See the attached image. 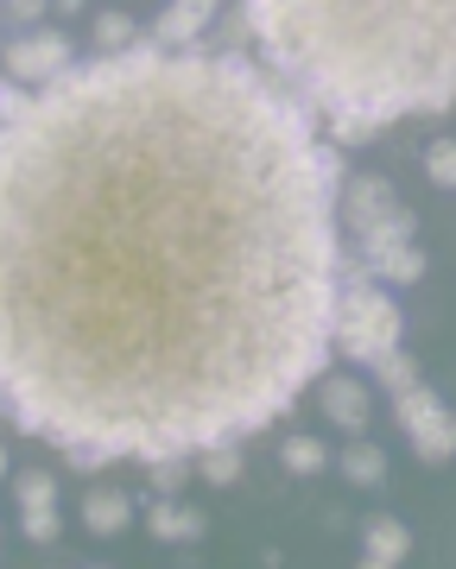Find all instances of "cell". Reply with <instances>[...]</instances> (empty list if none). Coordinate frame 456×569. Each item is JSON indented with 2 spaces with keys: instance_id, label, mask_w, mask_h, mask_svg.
<instances>
[{
  "instance_id": "cell-1",
  "label": "cell",
  "mask_w": 456,
  "mask_h": 569,
  "mask_svg": "<svg viewBox=\"0 0 456 569\" xmlns=\"http://www.w3.org/2000/svg\"><path fill=\"white\" fill-rule=\"evenodd\" d=\"M0 102L13 425L96 475L291 411L336 348L343 146L228 44L140 39Z\"/></svg>"
},
{
  "instance_id": "cell-2",
  "label": "cell",
  "mask_w": 456,
  "mask_h": 569,
  "mask_svg": "<svg viewBox=\"0 0 456 569\" xmlns=\"http://www.w3.org/2000/svg\"><path fill=\"white\" fill-rule=\"evenodd\" d=\"M254 44L324 114L380 127L456 102V0H241Z\"/></svg>"
},
{
  "instance_id": "cell-3",
  "label": "cell",
  "mask_w": 456,
  "mask_h": 569,
  "mask_svg": "<svg viewBox=\"0 0 456 569\" xmlns=\"http://www.w3.org/2000/svg\"><path fill=\"white\" fill-rule=\"evenodd\" d=\"M399 336H406V317H399L394 298L368 272L361 279H343V298H336V355L374 367L387 348H399Z\"/></svg>"
},
{
  "instance_id": "cell-4",
  "label": "cell",
  "mask_w": 456,
  "mask_h": 569,
  "mask_svg": "<svg viewBox=\"0 0 456 569\" xmlns=\"http://www.w3.org/2000/svg\"><path fill=\"white\" fill-rule=\"evenodd\" d=\"M70 70V39L51 32V26H32V32H13L7 44V82H26V89H44Z\"/></svg>"
},
{
  "instance_id": "cell-5",
  "label": "cell",
  "mask_w": 456,
  "mask_h": 569,
  "mask_svg": "<svg viewBox=\"0 0 456 569\" xmlns=\"http://www.w3.org/2000/svg\"><path fill=\"white\" fill-rule=\"evenodd\" d=\"M394 209H399V197H394V183H387V178H349V183H343L336 216L361 234V228H374L380 216H394Z\"/></svg>"
},
{
  "instance_id": "cell-6",
  "label": "cell",
  "mask_w": 456,
  "mask_h": 569,
  "mask_svg": "<svg viewBox=\"0 0 456 569\" xmlns=\"http://www.w3.org/2000/svg\"><path fill=\"white\" fill-rule=\"evenodd\" d=\"M413 557V531L399 526L394 512H374V519H361V563L368 569H394Z\"/></svg>"
},
{
  "instance_id": "cell-7",
  "label": "cell",
  "mask_w": 456,
  "mask_h": 569,
  "mask_svg": "<svg viewBox=\"0 0 456 569\" xmlns=\"http://www.w3.org/2000/svg\"><path fill=\"white\" fill-rule=\"evenodd\" d=\"M146 526H152V538L159 545H190V538H204V512L190 507L185 493H159L152 507H146Z\"/></svg>"
},
{
  "instance_id": "cell-8",
  "label": "cell",
  "mask_w": 456,
  "mask_h": 569,
  "mask_svg": "<svg viewBox=\"0 0 456 569\" xmlns=\"http://www.w3.org/2000/svg\"><path fill=\"white\" fill-rule=\"evenodd\" d=\"M406 437H413V449H418V462H425V468H444L456 456V411L450 406H432L413 430H406Z\"/></svg>"
},
{
  "instance_id": "cell-9",
  "label": "cell",
  "mask_w": 456,
  "mask_h": 569,
  "mask_svg": "<svg viewBox=\"0 0 456 569\" xmlns=\"http://www.w3.org/2000/svg\"><path fill=\"white\" fill-rule=\"evenodd\" d=\"M324 411H330L336 430L361 437V430H368V387L349 380V373H330V380H324Z\"/></svg>"
},
{
  "instance_id": "cell-10",
  "label": "cell",
  "mask_w": 456,
  "mask_h": 569,
  "mask_svg": "<svg viewBox=\"0 0 456 569\" xmlns=\"http://www.w3.org/2000/svg\"><path fill=\"white\" fill-rule=\"evenodd\" d=\"M216 20V0H171L166 13L152 20V39L159 44H197V32Z\"/></svg>"
},
{
  "instance_id": "cell-11",
  "label": "cell",
  "mask_w": 456,
  "mask_h": 569,
  "mask_svg": "<svg viewBox=\"0 0 456 569\" xmlns=\"http://www.w3.org/2000/svg\"><path fill=\"white\" fill-rule=\"evenodd\" d=\"M127 519H133V500L115 488H96L83 500V526L96 531V538H115V531H127Z\"/></svg>"
},
{
  "instance_id": "cell-12",
  "label": "cell",
  "mask_w": 456,
  "mask_h": 569,
  "mask_svg": "<svg viewBox=\"0 0 456 569\" xmlns=\"http://www.w3.org/2000/svg\"><path fill=\"white\" fill-rule=\"evenodd\" d=\"M413 209H394V216H380V222L374 228H361V234H355V253H361V260H374V253H387V247H406L413 241Z\"/></svg>"
},
{
  "instance_id": "cell-13",
  "label": "cell",
  "mask_w": 456,
  "mask_h": 569,
  "mask_svg": "<svg viewBox=\"0 0 456 569\" xmlns=\"http://www.w3.org/2000/svg\"><path fill=\"white\" fill-rule=\"evenodd\" d=\"M336 468H343V481H355V488H380L387 481V456L374 443H349L336 456Z\"/></svg>"
},
{
  "instance_id": "cell-14",
  "label": "cell",
  "mask_w": 456,
  "mask_h": 569,
  "mask_svg": "<svg viewBox=\"0 0 456 569\" xmlns=\"http://www.w3.org/2000/svg\"><path fill=\"white\" fill-rule=\"evenodd\" d=\"M368 272H380L387 284H418V279H425V253H418L413 241L387 247V253H374V260H368Z\"/></svg>"
},
{
  "instance_id": "cell-15",
  "label": "cell",
  "mask_w": 456,
  "mask_h": 569,
  "mask_svg": "<svg viewBox=\"0 0 456 569\" xmlns=\"http://www.w3.org/2000/svg\"><path fill=\"white\" fill-rule=\"evenodd\" d=\"M89 39H96V51H133V44H140V26H133L121 7H115V13H96Z\"/></svg>"
},
{
  "instance_id": "cell-16",
  "label": "cell",
  "mask_w": 456,
  "mask_h": 569,
  "mask_svg": "<svg viewBox=\"0 0 456 569\" xmlns=\"http://www.w3.org/2000/svg\"><path fill=\"white\" fill-rule=\"evenodd\" d=\"M279 462H286V475H324L330 468V449L317 443V437H286L279 443Z\"/></svg>"
},
{
  "instance_id": "cell-17",
  "label": "cell",
  "mask_w": 456,
  "mask_h": 569,
  "mask_svg": "<svg viewBox=\"0 0 456 569\" xmlns=\"http://www.w3.org/2000/svg\"><path fill=\"white\" fill-rule=\"evenodd\" d=\"M374 133H380L374 114H355V108H336L330 114V146H343V152H349V146H368Z\"/></svg>"
},
{
  "instance_id": "cell-18",
  "label": "cell",
  "mask_w": 456,
  "mask_h": 569,
  "mask_svg": "<svg viewBox=\"0 0 456 569\" xmlns=\"http://www.w3.org/2000/svg\"><path fill=\"white\" fill-rule=\"evenodd\" d=\"M197 475H204L209 488H235V481H241V456H235V443L204 449V462H197Z\"/></svg>"
},
{
  "instance_id": "cell-19",
  "label": "cell",
  "mask_w": 456,
  "mask_h": 569,
  "mask_svg": "<svg viewBox=\"0 0 456 569\" xmlns=\"http://www.w3.org/2000/svg\"><path fill=\"white\" fill-rule=\"evenodd\" d=\"M374 373H380V387H387V392H406V387H418V361L406 355V348H387V355L374 361Z\"/></svg>"
},
{
  "instance_id": "cell-20",
  "label": "cell",
  "mask_w": 456,
  "mask_h": 569,
  "mask_svg": "<svg viewBox=\"0 0 456 569\" xmlns=\"http://www.w3.org/2000/svg\"><path fill=\"white\" fill-rule=\"evenodd\" d=\"M13 500H20V507H44V500H58V475H44V468H20V475H13Z\"/></svg>"
},
{
  "instance_id": "cell-21",
  "label": "cell",
  "mask_w": 456,
  "mask_h": 569,
  "mask_svg": "<svg viewBox=\"0 0 456 569\" xmlns=\"http://www.w3.org/2000/svg\"><path fill=\"white\" fill-rule=\"evenodd\" d=\"M432 406H444V399H437V392L425 387V380H418V387H406V392H394V418H399V430H413Z\"/></svg>"
},
{
  "instance_id": "cell-22",
  "label": "cell",
  "mask_w": 456,
  "mask_h": 569,
  "mask_svg": "<svg viewBox=\"0 0 456 569\" xmlns=\"http://www.w3.org/2000/svg\"><path fill=\"white\" fill-rule=\"evenodd\" d=\"M146 481H152V493H185L190 462L185 456H159V462H146Z\"/></svg>"
},
{
  "instance_id": "cell-23",
  "label": "cell",
  "mask_w": 456,
  "mask_h": 569,
  "mask_svg": "<svg viewBox=\"0 0 456 569\" xmlns=\"http://www.w3.org/2000/svg\"><path fill=\"white\" fill-rule=\"evenodd\" d=\"M425 178L437 190H456V140H432L425 146Z\"/></svg>"
},
{
  "instance_id": "cell-24",
  "label": "cell",
  "mask_w": 456,
  "mask_h": 569,
  "mask_svg": "<svg viewBox=\"0 0 456 569\" xmlns=\"http://www.w3.org/2000/svg\"><path fill=\"white\" fill-rule=\"evenodd\" d=\"M20 531L32 545H51L58 538V500H44V507H20Z\"/></svg>"
},
{
  "instance_id": "cell-25",
  "label": "cell",
  "mask_w": 456,
  "mask_h": 569,
  "mask_svg": "<svg viewBox=\"0 0 456 569\" xmlns=\"http://www.w3.org/2000/svg\"><path fill=\"white\" fill-rule=\"evenodd\" d=\"M44 7H51V0H7V20H13V26H26V32H32V26L44 20Z\"/></svg>"
}]
</instances>
